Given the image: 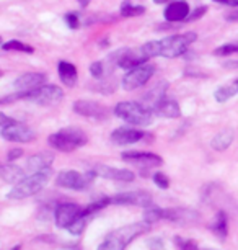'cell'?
<instances>
[{"label":"cell","instance_id":"obj_1","mask_svg":"<svg viewBox=\"0 0 238 250\" xmlns=\"http://www.w3.org/2000/svg\"><path fill=\"white\" fill-rule=\"evenodd\" d=\"M148 230H150V224H147L146 221L123 226L106 235L103 242L98 245V250H126L130 242H134L135 239Z\"/></svg>","mask_w":238,"mask_h":250},{"label":"cell","instance_id":"obj_2","mask_svg":"<svg viewBox=\"0 0 238 250\" xmlns=\"http://www.w3.org/2000/svg\"><path fill=\"white\" fill-rule=\"evenodd\" d=\"M49 178H51V170L30 173V175L25 177L20 183H17V185L8 191L7 198L8 200H25L28 196L36 195V193H39L48 185Z\"/></svg>","mask_w":238,"mask_h":250},{"label":"cell","instance_id":"obj_3","mask_svg":"<svg viewBox=\"0 0 238 250\" xmlns=\"http://www.w3.org/2000/svg\"><path fill=\"white\" fill-rule=\"evenodd\" d=\"M114 115L129 125L141 128H146L152 123V113L137 102H119L114 108Z\"/></svg>","mask_w":238,"mask_h":250},{"label":"cell","instance_id":"obj_4","mask_svg":"<svg viewBox=\"0 0 238 250\" xmlns=\"http://www.w3.org/2000/svg\"><path fill=\"white\" fill-rule=\"evenodd\" d=\"M198 40V35L194 31L183 33V35H173V36H166L160 41V56L163 58H180L181 54H184L186 51L194 41Z\"/></svg>","mask_w":238,"mask_h":250},{"label":"cell","instance_id":"obj_5","mask_svg":"<svg viewBox=\"0 0 238 250\" xmlns=\"http://www.w3.org/2000/svg\"><path fill=\"white\" fill-rule=\"evenodd\" d=\"M95 177L96 175L93 172L80 173L75 170H64L59 173L57 178H55V185L60 188H67V190L80 191V190H87V188L92 185V182Z\"/></svg>","mask_w":238,"mask_h":250},{"label":"cell","instance_id":"obj_6","mask_svg":"<svg viewBox=\"0 0 238 250\" xmlns=\"http://www.w3.org/2000/svg\"><path fill=\"white\" fill-rule=\"evenodd\" d=\"M64 98V90L57 85H43L36 90L25 92V100H30L36 105H55Z\"/></svg>","mask_w":238,"mask_h":250},{"label":"cell","instance_id":"obj_7","mask_svg":"<svg viewBox=\"0 0 238 250\" xmlns=\"http://www.w3.org/2000/svg\"><path fill=\"white\" fill-rule=\"evenodd\" d=\"M155 74V65L153 64H144L141 67H135L129 70L123 77V88L124 90H135V88L144 87L152 75Z\"/></svg>","mask_w":238,"mask_h":250},{"label":"cell","instance_id":"obj_8","mask_svg":"<svg viewBox=\"0 0 238 250\" xmlns=\"http://www.w3.org/2000/svg\"><path fill=\"white\" fill-rule=\"evenodd\" d=\"M83 208L77 203H60L54 211V221L60 229H69L82 216Z\"/></svg>","mask_w":238,"mask_h":250},{"label":"cell","instance_id":"obj_9","mask_svg":"<svg viewBox=\"0 0 238 250\" xmlns=\"http://www.w3.org/2000/svg\"><path fill=\"white\" fill-rule=\"evenodd\" d=\"M113 58L116 61V65H119L121 69H128V70L141 67V65L147 64V61H148L147 56L144 54L142 48H137V49L123 48L116 54H113Z\"/></svg>","mask_w":238,"mask_h":250},{"label":"cell","instance_id":"obj_10","mask_svg":"<svg viewBox=\"0 0 238 250\" xmlns=\"http://www.w3.org/2000/svg\"><path fill=\"white\" fill-rule=\"evenodd\" d=\"M121 159L128 164H132L135 167H144V168H153L160 167L163 164V159L158 154L153 152H142V150H129L121 155Z\"/></svg>","mask_w":238,"mask_h":250},{"label":"cell","instance_id":"obj_11","mask_svg":"<svg viewBox=\"0 0 238 250\" xmlns=\"http://www.w3.org/2000/svg\"><path fill=\"white\" fill-rule=\"evenodd\" d=\"M2 138L5 141H10V143H31L36 138V133L30 126L13 121L12 125L5 126L2 129Z\"/></svg>","mask_w":238,"mask_h":250},{"label":"cell","instance_id":"obj_12","mask_svg":"<svg viewBox=\"0 0 238 250\" xmlns=\"http://www.w3.org/2000/svg\"><path fill=\"white\" fill-rule=\"evenodd\" d=\"M111 203L114 205H124V206H141V208H150L153 205V198L147 191H124L111 198Z\"/></svg>","mask_w":238,"mask_h":250},{"label":"cell","instance_id":"obj_13","mask_svg":"<svg viewBox=\"0 0 238 250\" xmlns=\"http://www.w3.org/2000/svg\"><path fill=\"white\" fill-rule=\"evenodd\" d=\"M72 108L77 115L83 118H92V120H106L110 113L108 108L93 100H77Z\"/></svg>","mask_w":238,"mask_h":250},{"label":"cell","instance_id":"obj_14","mask_svg":"<svg viewBox=\"0 0 238 250\" xmlns=\"http://www.w3.org/2000/svg\"><path fill=\"white\" fill-rule=\"evenodd\" d=\"M92 172L96 177H103L106 180L113 182H132L135 178V173L129 168H116L110 167V165H95L92 168Z\"/></svg>","mask_w":238,"mask_h":250},{"label":"cell","instance_id":"obj_15","mask_svg":"<svg viewBox=\"0 0 238 250\" xmlns=\"http://www.w3.org/2000/svg\"><path fill=\"white\" fill-rule=\"evenodd\" d=\"M163 219L171 221L176 224H194L199 221V213L189 208H170V209H163Z\"/></svg>","mask_w":238,"mask_h":250},{"label":"cell","instance_id":"obj_16","mask_svg":"<svg viewBox=\"0 0 238 250\" xmlns=\"http://www.w3.org/2000/svg\"><path fill=\"white\" fill-rule=\"evenodd\" d=\"M43 85H46V75L41 72L21 74L20 77L13 82V87H15L17 92H31Z\"/></svg>","mask_w":238,"mask_h":250},{"label":"cell","instance_id":"obj_17","mask_svg":"<svg viewBox=\"0 0 238 250\" xmlns=\"http://www.w3.org/2000/svg\"><path fill=\"white\" fill-rule=\"evenodd\" d=\"M189 13L191 8L186 0H173V2L166 5L165 12H163V17L170 23H178V21H186Z\"/></svg>","mask_w":238,"mask_h":250},{"label":"cell","instance_id":"obj_18","mask_svg":"<svg viewBox=\"0 0 238 250\" xmlns=\"http://www.w3.org/2000/svg\"><path fill=\"white\" fill-rule=\"evenodd\" d=\"M146 138H147V134L144 133V131L134 129V128H118L111 133V141H113V144H118V146L135 144Z\"/></svg>","mask_w":238,"mask_h":250},{"label":"cell","instance_id":"obj_19","mask_svg":"<svg viewBox=\"0 0 238 250\" xmlns=\"http://www.w3.org/2000/svg\"><path fill=\"white\" fill-rule=\"evenodd\" d=\"M166 88H168V83L165 80H163V82H158L155 87H152L150 90L144 95L141 105L153 115V113H155V108L158 106V103L166 97Z\"/></svg>","mask_w":238,"mask_h":250},{"label":"cell","instance_id":"obj_20","mask_svg":"<svg viewBox=\"0 0 238 250\" xmlns=\"http://www.w3.org/2000/svg\"><path fill=\"white\" fill-rule=\"evenodd\" d=\"M54 162V155L48 154V152H41V154H35L28 159L26 164V170L31 173H38V172H44V170H51V165Z\"/></svg>","mask_w":238,"mask_h":250},{"label":"cell","instance_id":"obj_21","mask_svg":"<svg viewBox=\"0 0 238 250\" xmlns=\"http://www.w3.org/2000/svg\"><path fill=\"white\" fill-rule=\"evenodd\" d=\"M57 133L62 136V138L67 141V144L75 150L82 146H85L88 143V138L87 134L83 133L80 128H75V126H67V128H62Z\"/></svg>","mask_w":238,"mask_h":250},{"label":"cell","instance_id":"obj_22","mask_svg":"<svg viewBox=\"0 0 238 250\" xmlns=\"http://www.w3.org/2000/svg\"><path fill=\"white\" fill-rule=\"evenodd\" d=\"M153 115H158L162 118H180L181 108L176 100L165 97L160 103H158V106L155 108V113H153Z\"/></svg>","mask_w":238,"mask_h":250},{"label":"cell","instance_id":"obj_23","mask_svg":"<svg viewBox=\"0 0 238 250\" xmlns=\"http://www.w3.org/2000/svg\"><path fill=\"white\" fill-rule=\"evenodd\" d=\"M57 72H59L60 80L64 82V85L73 87L77 83L78 72H77V67L72 62H69V61H60L57 65Z\"/></svg>","mask_w":238,"mask_h":250},{"label":"cell","instance_id":"obj_24","mask_svg":"<svg viewBox=\"0 0 238 250\" xmlns=\"http://www.w3.org/2000/svg\"><path fill=\"white\" fill-rule=\"evenodd\" d=\"M0 177L7 183H20L25 178V168L18 167V165H0Z\"/></svg>","mask_w":238,"mask_h":250},{"label":"cell","instance_id":"obj_25","mask_svg":"<svg viewBox=\"0 0 238 250\" xmlns=\"http://www.w3.org/2000/svg\"><path fill=\"white\" fill-rule=\"evenodd\" d=\"M233 129H223L220 131L219 134L214 136L211 146L219 152H222V150H225L227 147H230V144L233 143Z\"/></svg>","mask_w":238,"mask_h":250},{"label":"cell","instance_id":"obj_26","mask_svg":"<svg viewBox=\"0 0 238 250\" xmlns=\"http://www.w3.org/2000/svg\"><path fill=\"white\" fill-rule=\"evenodd\" d=\"M227 213L225 211H219L217 216H216V219L212 221V224H211V230L216 235H219L220 239L223 237H227V234H228V221H227Z\"/></svg>","mask_w":238,"mask_h":250},{"label":"cell","instance_id":"obj_27","mask_svg":"<svg viewBox=\"0 0 238 250\" xmlns=\"http://www.w3.org/2000/svg\"><path fill=\"white\" fill-rule=\"evenodd\" d=\"M146 13V7L142 5H132L130 0H126V2L121 5V17L124 18H130V17H139Z\"/></svg>","mask_w":238,"mask_h":250},{"label":"cell","instance_id":"obj_28","mask_svg":"<svg viewBox=\"0 0 238 250\" xmlns=\"http://www.w3.org/2000/svg\"><path fill=\"white\" fill-rule=\"evenodd\" d=\"M2 49L3 51H18V53H28V54L35 53V48H33V46L25 44V43H21V41H17V40H12V41H7V43H3Z\"/></svg>","mask_w":238,"mask_h":250},{"label":"cell","instance_id":"obj_29","mask_svg":"<svg viewBox=\"0 0 238 250\" xmlns=\"http://www.w3.org/2000/svg\"><path fill=\"white\" fill-rule=\"evenodd\" d=\"M238 90H237V87L233 85H223V87H219L216 93H214V97H216V100L219 103H225L227 100H230V98L235 95Z\"/></svg>","mask_w":238,"mask_h":250},{"label":"cell","instance_id":"obj_30","mask_svg":"<svg viewBox=\"0 0 238 250\" xmlns=\"http://www.w3.org/2000/svg\"><path fill=\"white\" fill-rule=\"evenodd\" d=\"M163 219V209L162 208H158V206H150V208H147L146 209V213H144V221H146L147 224H153V223H157V221H160Z\"/></svg>","mask_w":238,"mask_h":250},{"label":"cell","instance_id":"obj_31","mask_svg":"<svg viewBox=\"0 0 238 250\" xmlns=\"http://www.w3.org/2000/svg\"><path fill=\"white\" fill-rule=\"evenodd\" d=\"M88 221H90V218H85V216H80L75 223H73L71 228H69L67 230L71 234H73V235H80L83 230H85V228H87V224H88Z\"/></svg>","mask_w":238,"mask_h":250},{"label":"cell","instance_id":"obj_32","mask_svg":"<svg viewBox=\"0 0 238 250\" xmlns=\"http://www.w3.org/2000/svg\"><path fill=\"white\" fill-rule=\"evenodd\" d=\"M216 56H230V54H238V43H228L223 44L220 48H217L214 51Z\"/></svg>","mask_w":238,"mask_h":250},{"label":"cell","instance_id":"obj_33","mask_svg":"<svg viewBox=\"0 0 238 250\" xmlns=\"http://www.w3.org/2000/svg\"><path fill=\"white\" fill-rule=\"evenodd\" d=\"M175 242L178 244V249L180 250H199V245L196 240L193 239H180V237H175Z\"/></svg>","mask_w":238,"mask_h":250},{"label":"cell","instance_id":"obj_34","mask_svg":"<svg viewBox=\"0 0 238 250\" xmlns=\"http://www.w3.org/2000/svg\"><path fill=\"white\" fill-rule=\"evenodd\" d=\"M153 183H155L158 188H162V190H166V188L170 187V178H168L165 173L155 172L153 173Z\"/></svg>","mask_w":238,"mask_h":250},{"label":"cell","instance_id":"obj_35","mask_svg":"<svg viewBox=\"0 0 238 250\" xmlns=\"http://www.w3.org/2000/svg\"><path fill=\"white\" fill-rule=\"evenodd\" d=\"M90 74L93 75L95 79H101L105 75V65L101 61H96L90 65Z\"/></svg>","mask_w":238,"mask_h":250},{"label":"cell","instance_id":"obj_36","mask_svg":"<svg viewBox=\"0 0 238 250\" xmlns=\"http://www.w3.org/2000/svg\"><path fill=\"white\" fill-rule=\"evenodd\" d=\"M206 12H207V7H206V5L198 7V8H196V10H193V12L189 13V17L186 18V21H194V20H199L201 17L206 15Z\"/></svg>","mask_w":238,"mask_h":250},{"label":"cell","instance_id":"obj_37","mask_svg":"<svg viewBox=\"0 0 238 250\" xmlns=\"http://www.w3.org/2000/svg\"><path fill=\"white\" fill-rule=\"evenodd\" d=\"M65 21H67L69 28H72V30H77V28L80 26V20H78L77 13H67V15H65Z\"/></svg>","mask_w":238,"mask_h":250},{"label":"cell","instance_id":"obj_38","mask_svg":"<svg viewBox=\"0 0 238 250\" xmlns=\"http://www.w3.org/2000/svg\"><path fill=\"white\" fill-rule=\"evenodd\" d=\"M23 154H25V152H23L21 149H12L10 152H8V160H10V162H13V160L21 159Z\"/></svg>","mask_w":238,"mask_h":250},{"label":"cell","instance_id":"obj_39","mask_svg":"<svg viewBox=\"0 0 238 250\" xmlns=\"http://www.w3.org/2000/svg\"><path fill=\"white\" fill-rule=\"evenodd\" d=\"M15 121V120H12V118H8L7 115H3V113H0V128H5V126L8 125H12V123Z\"/></svg>","mask_w":238,"mask_h":250},{"label":"cell","instance_id":"obj_40","mask_svg":"<svg viewBox=\"0 0 238 250\" xmlns=\"http://www.w3.org/2000/svg\"><path fill=\"white\" fill-rule=\"evenodd\" d=\"M214 2L220 3V5L232 7V8H238V0H214Z\"/></svg>","mask_w":238,"mask_h":250},{"label":"cell","instance_id":"obj_41","mask_svg":"<svg viewBox=\"0 0 238 250\" xmlns=\"http://www.w3.org/2000/svg\"><path fill=\"white\" fill-rule=\"evenodd\" d=\"M225 20H228V21H238V8H237V10H232L230 13H227Z\"/></svg>","mask_w":238,"mask_h":250},{"label":"cell","instance_id":"obj_42","mask_svg":"<svg viewBox=\"0 0 238 250\" xmlns=\"http://www.w3.org/2000/svg\"><path fill=\"white\" fill-rule=\"evenodd\" d=\"M223 65L228 69H238V61H230V62H225Z\"/></svg>","mask_w":238,"mask_h":250},{"label":"cell","instance_id":"obj_43","mask_svg":"<svg viewBox=\"0 0 238 250\" xmlns=\"http://www.w3.org/2000/svg\"><path fill=\"white\" fill-rule=\"evenodd\" d=\"M77 2H78V5H80L82 8H87L88 3H90V0H77Z\"/></svg>","mask_w":238,"mask_h":250},{"label":"cell","instance_id":"obj_44","mask_svg":"<svg viewBox=\"0 0 238 250\" xmlns=\"http://www.w3.org/2000/svg\"><path fill=\"white\" fill-rule=\"evenodd\" d=\"M155 3H158V5H162V3H171L173 0H153Z\"/></svg>","mask_w":238,"mask_h":250},{"label":"cell","instance_id":"obj_45","mask_svg":"<svg viewBox=\"0 0 238 250\" xmlns=\"http://www.w3.org/2000/svg\"><path fill=\"white\" fill-rule=\"evenodd\" d=\"M12 250H21V244H17L15 247H13Z\"/></svg>","mask_w":238,"mask_h":250},{"label":"cell","instance_id":"obj_46","mask_svg":"<svg viewBox=\"0 0 238 250\" xmlns=\"http://www.w3.org/2000/svg\"><path fill=\"white\" fill-rule=\"evenodd\" d=\"M233 85H235V87H237V90H238V79L235 80V82H233Z\"/></svg>","mask_w":238,"mask_h":250},{"label":"cell","instance_id":"obj_47","mask_svg":"<svg viewBox=\"0 0 238 250\" xmlns=\"http://www.w3.org/2000/svg\"><path fill=\"white\" fill-rule=\"evenodd\" d=\"M0 44H2V38H0Z\"/></svg>","mask_w":238,"mask_h":250}]
</instances>
